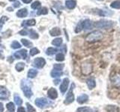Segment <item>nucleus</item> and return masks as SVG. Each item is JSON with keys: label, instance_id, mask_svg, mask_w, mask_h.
I'll return each instance as SVG.
<instances>
[{"label": "nucleus", "instance_id": "39448f33", "mask_svg": "<svg viewBox=\"0 0 120 112\" xmlns=\"http://www.w3.org/2000/svg\"><path fill=\"white\" fill-rule=\"evenodd\" d=\"M52 102H50V100L47 99L46 98H38V99H36L35 100V105L41 108H45L48 105H51Z\"/></svg>", "mask_w": 120, "mask_h": 112}, {"label": "nucleus", "instance_id": "c756f323", "mask_svg": "<svg viewBox=\"0 0 120 112\" xmlns=\"http://www.w3.org/2000/svg\"><path fill=\"white\" fill-rule=\"evenodd\" d=\"M82 29H83V28H82V21H80V22L77 24V25L76 26V28H75L74 32H75V33H80Z\"/></svg>", "mask_w": 120, "mask_h": 112}, {"label": "nucleus", "instance_id": "37998d69", "mask_svg": "<svg viewBox=\"0 0 120 112\" xmlns=\"http://www.w3.org/2000/svg\"><path fill=\"white\" fill-rule=\"evenodd\" d=\"M21 5V4H20V2H15L14 3V7H19Z\"/></svg>", "mask_w": 120, "mask_h": 112}, {"label": "nucleus", "instance_id": "7c9ffc66", "mask_svg": "<svg viewBox=\"0 0 120 112\" xmlns=\"http://www.w3.org/2000/svg\"><path fill=\"white\" fill-rule=\"evenodd\" d=\"M6 107H7V109L10 112H13L15 110V106L13 102H9L6 105Z\"/></svg>", "mask_w": 120, "mask_h": 112}, {"label": "nucleus", "instance_id": "5fc2aeb1", "mask_svg": "<svg viewBox=\"0 0 120 112\" xmlns=\"http://www.w3.org/2000/svg\"><path fill=\"white\" fill-rule=\"evenodd\" d=\"M119 23H120V18H119Z\"/></svg>", "mask_w": 120, "mask_h": 112}, {"label": "nucleus", "instance_id": "49530a36", "mask_svg": "<svg viewBox=\"0 0 120 112\" xmlns=\"http://www.w3.org/2000/svg\"><path fill=\"white\" fill-rule=\"evenodd\" d=\"M3 111H4L3 105H2V103L0 102V112H3Z\"/></svg>", "mask_w": 120, "mask_h": 112}, {"label": "nucleus", "instance_id": "6e6552de", "mask_svg": "<svg viewBox=\"0 0 120 112\" xmlns=\"http://www.w3.org/2000/svg\"><path fill=\"white\" fill-rule=\"evenodd\" d=\"M69 82H70V81L68 78H65L62 80V84H61V85H60V91H61V93H62V94H64V93L67 91L68 88Z\"/></svg>", "mask_w": 120, "mask_h": 112}, {"label": "nucleus", "instance_id": "f8f14e48", "mask_svg": "<svg viewBox=\"0 0 120 112\" xmlns=\"http://www.w3.org/2000/svg\"><path fill=\"white\" fill-rule=\"evenodd\" d=\"M86 84L89 90H92L96 87V81L94 77H89L86 80Z\"/></svg>", "mask_w": 120, "mask_h": 112}, {"label": "nucleus", "instance_id": "dca6fc26", "mask_svg": "<svg viewBox=\"0 0 120 112\" xmlns=\"http://www.w3.org/2000/svg\"><path fill=\"white\" fill-rule=\"evenodd\" d=\"M98 14L101 17H110L113 14V11H111L107 9H106V10L101 9V10H98Z\"/></svg>", "mask_w": 120, "mask_h": 112}, {"label": "nucleus", "instance_id": "9b49d317", "mask_svg": "<svg viewBox=\"0 0 120 112\" xmlns=\"http://www.w3.org/2000/svg\"><path fill=\"white\" fill-rule=\"evenodd\" d=\"M14 56L17 59H26L27 58V51L26 49H21L20 51L16 52L14 54Z\"/></svg>", "mask_w": 120, "mask_h": 112}, {"label": "nucleus", "instance_id": "f704fd0d", "mask_svg": "<svg viewBox=\"0 0 120 112\" xmlns=\"http://www.w3.org/2000/svg\"><path fill=\"white\" fill-rule=\"evenodd\" d=\"M41 7V2H38V1H35V2H34L32 5H31V7L32 9L34 10H35V9H38V8H39V7Z\"/></svg>", "mask_w": 120, "mask_h": 112}, {"label": "nucleus", "instance_id": "ea45409f", "mask_svg": "<svg viewBox=\"0 0 120 112\" xmlns=\"http://www.w3.org/2000/svg\"><path fill=\"white\" fill-rule=\"evenodd\" d=\"M39 52H40V51L37 48H32V49H31V50H30V55L34 56L37 54H38Z\"/></svg>", "mask_w": 120, "mask_h": 112}, {"label": "nucleus", "instance_id": "b1692460", "mask_svg": "<svg viewBox=\"0 0 120 112\" xmlns=\"http://www.w3.org/2000/svg\"><path fill=\"white\" fill-rule=\"evenodd\" d=\"M62 38H61V37L56 38L52 41V44L56 46H60L62 45Z\"/></svg>", "mask_w": 120, "mask_h": 112}, {"label": "nucleus", "instance_id": "864d4df0", "mask_svg": "<svg viewBox=\"0 0 120 112\" xmlns=\"http://www.w3.org/2000/svg\"><path fill=\"white\" fill-rule=\"evenodd\" d=\"M97 1H100V2H101V1H104V0H97Z\"/></svg>", "mask_w": 120, "mask_h": 112}, {"label": "nucleus", "instance_id": "6e6d98bb", "mask_svg": "<svg viewBox=\"0 0 120 112\" xmlns=\"http://www.w3.org/2000/svg\"><path fill=\"white\" fill-rule=\"evenodd\" d=\"M0 40H1V37H0Z\"/></svg>", "mask_w": 120, "mask_h": 112}, {"label": "nucleus", "instance_id": "ddd939ff", "mask_svg": "<svg viewBox=\"0 0 120 112\" xmlns=\"http://www.w3.org/2000/svg\"><path fill=\"white\" fill-rule=\"evenodd\" d=\"M47 95H48L50 99H56L58 97V93H57V91H56L55 88H51L49 89V91H47Z\"/></svg>", "mask_w": 120, "mask_h": 112}, {"label": "nucleus", "instance_id": "c85d7f7f", "mask_svg": "<svg viewBox=\"0 0 120 112\" xmlns=\"http://www.w3.org/2000/svg\"><path fill=\"white\" fill-rule=\"evenodd\" d=\"M24 67H25V63L22 62H20V63H17L16 66H15V69H16L17 71H22V70H23Z\"/></svg>", "mask_w": 120, "mask_h": 112}, {"label": "nucleus", "instance_id": "a878e982", "mask_svg": "<svg viewBox=\"0 0 120 112\" xmlns=\"http://www.w3.org/2000/svg\"><path fill=\"white\" fill-rule=\"evenodd\" d=\"M57 52H58L57 49L53 48V47H50V48H48L47 49V51H46V54H47V55H52L56 54Z\"/></svg>", "mask_w": 120, "mask_h": 112}, {"label": "nucleus", "instance_id": "7ed1b4c3", "mask_svg": "<svg viewBox=\"0 0 120 112\" xmlns=\"http://www.w3.org/2000/svg\"><path fill=\"white\" fill-rule=\"evenodd\" d=\"M94 26L97 28H101V29H110L112 28L114 25V22L109 20H100L98 21L95 22L93 24Z\"/></svg>", "mask_w": 120, "mask_h": 112}, {"label": "nucleus", "instance_id": "9d476101", "mask_svg": "<svg viewBox=\"0 0 120 112\" xmlns=\"http://www.w3.org/2000/svg\"><path fill=\"white\" fill-rule=\"evenodd\" d=\"M9 97V91L5 87H0V99L6 100Z\"/></svg>", "mask_w": 120, "mask_h": 112}, {"label": "nucleus", "instance_id": "72a5a7b5", "mask_svg": "<svg viewBox=\"0 0 120 112\" xmlns=\"http://www.w3.org/2000/svg\"><path fill=\"white\" fill-rule=\"evenodd\" d=\"M56 60L57 61H63L65 60V55L62 53H58L56 56Z\"/></svg>", "mask_w": 120, "mask_h": 112}, {"label": "nucleus", "instance_id": "393cba45", "mask_svg": "<svg viewBox=\"0 0 120 112\" xmlns=\"http://www.w3.org/2000/svg\"><path fill=\"white\" fill-rule=\"evenodd\" d=\"M110 7L113 9H120V0H116V1L111 2Z\"/></svg>", "mask_w": 120, "mask_h": 112}, {"label": "nucleus", "instance_id": "f03ea898", "mask_svg": "<svg viewBox=\"0 0 120 112\" xmlns=\"http://www.w3.org/2000/svg\"><path fill=\"white\" fill-rule=\"evenodd\" d=\"M21 89L23 91L24 95L27 97V98H30L32 95V82L28 79H22L21 81Z\"/></svg>", "mask_w": 120, "mask_h": 112}, {"label": "nucleus", "instance_id": "79ce46f5", "mask_svg": "<svg viewBox=\"0 0 120 112\" xmlns=\"http://www.w3.org/2000/svg\"><path fill=\"white\" fill-rule=\"evenodd\" d=\"M19 34H20V35L24 36V35H28V32L26 31V29H22V31H20V32H19Z\"/></svg>", "mask_w": 120, "mask_h": 112}, {"label": "nucleus", "instance_id": "603ef678", "mask_svg": "<svg viewBox=\"0 0 120 112\" xmlns=\"http://www.w3.org/2000/svg\"><path fill=\"white\" fill-rule=\"evenodd\" d=\"M9 1H11V2H14V1H15V0H9Z\"/></svg>", "mask_w": 120, "mask_h": 112}, {"label": "nucleus", "instance_id": "473e14b6", "mask_svg": "<svg viewBox=\"0 0 120 112\" xmlns=\"http://www.w3.org/2000/svg\"><path fill=\"white\" fill-rule=\"evenodd\" d=\"M21 42H22V43L25 46H26V47H31V46H32V42H30L29 40H26V39H22V40H21Z\"/></svg>", "mask_w": 120, "mask_h": 112}, {"label": "nucleus", "instance_id": "2f4dec72", "mask_svg": "<svg viewBox=\"0 0 120 112\" xmlns=\"http://www.w3.org/2000/svg\"><path fill=\"white\" fill-rule=\"evenodd\" d=\"M30 32V38H32V39H38V33H36L34 30H30L29 31Z\"/></svg>", "mask_w": 120, "mask_h": 112}, {"label": "nucleus", "instance_id": "4be33fe9", "mask_svg": "<svg viewBox=\"0 0 120 112\" xmlns=\"http://www.w3.org/2000/svg\"><path fill=\"white\" fill-rule=\"evenodd\" d=\"M35 23H36L35 20L31 19V20H27L26 21H23L22 23V26H33L35 25Z\"/></svg>", "mask_w": 120, "mask_h": 112}, {"label": "nucleus", "instance_id": "20e7f679", "mask_svg": "<svg viewBox=\"0 0 120 112\" xmlns=\"http://www.w3.org/2000/svg\"><path fill=\"white\" fill-rule=\"evenodd\" d=\"M74 88H75V84H74V83H72L71 84V88H70L69 91L68 92V94H67L66 98L65 99V102H64V103L65 105H69L71 103H72L74 101L75 99H74V95L73 93V90Z\"/></svg>", "mask_w": 120, "mask_h": 112}, {"label": "nucleus", "instance_id": "4468645a", "mask_svg": "<svg viewBox=\"0 0 120 112\" xmlns=\"http://www.w3.org/2000/svg\"><path fill=\"white\" fill-rule=\"evenodd\" d=\"M88 100H89V96L87 94H86V93H82V95L79 96L77 98V102L80 105L87 102Z\"/></svg>", "mask_w": 120, "mask_h": 112}, {"label": "nucleus", "instance_id": "6ab92c4d", "mask_svg": "<svg viewBox=\"0 0 120 112\" xmlns=\"http://www.w3.org/2000/svg\"><path fill=\"white\" fill-rule=\"evenodd\" d=\"M27 15H28V10L26 8H22L17 12V16L20 18L26 17Z\"/></svg>", "mask_w": 120, "mask_h": 112}, {"label": "nucleus", "instance_id": "f3484780", "mask_svg": "<svg viewBox=\"0 0 120 112\" xmlns=\"http://www.w3.org/2000/svg\"><path fill=\"white\" fill-rule=\"evenodd\" d=\"M105 110L107 112H120L119 108L114 105H108L105 107Z\"/></svg>", "mask_w": 120, "mask_h": 112}, {"label": "nucleus", "instance_id": "f257e3e1", "mask_svg": "<svg viewBox=\"0 0 120 112\" xmlns=\"http://www.w3.org/2000/svg\"><path fill=\"white\" fill-rule=\"evenodd\" d=\"M103 38H104L103 33L98 31V30H95V31H93L91 33H89V35L86 36V40L89 43H94V42H97V41L101 40Z\"/></svg>", "mask_w": 120, "mask_h": 112}, {"label": "nucleus", "instance_id": "5701e85b", "mask_svg": "<svg viewBox=\"0 0 120 112\" xmlns=\"http://www.w3.org/2000/svg\"><path fill=\"white\" fill-rule=\"evenodd\" d=\"M37 74H38V71L36 70H35V69H30L29 70V72H28L27 76L30 78H35L37 76Z\"/></svg>", "mask_w": 120, "mask_h": 112}, {"label": "nucleus", "instance_id": "cd10ccee", "mask_svg": "<svg viewBox=\"0 0 120 112\" xmlns=\"http://www.w3.org/2000/svg\"><path fill=\"white\" fill-rule=\"evenodd\" d=\"M47 14H48V9L45 7L41 8L40 10H38V12H37V15H46Z\"/></svg>", "mask_w": 120, "mask_h": 112}, {"label": "nucleus", "instance_id": "2eb2a0df", "mask_svg": "<svg viewBox=\"0 0 120 112\" xmlns=\"http://www.w3.org/2000/svg\"><path fill=\"white\" fill-rule=\"evenodd\" d=\"M82 28L84 30H90L92 29L93 27V23L90 20H85L83 21H82Z\"/></svg>", "mask_w": 120, "mask_h": 112}, {"label": "nucleus", "instance_id": "8fccbe9b", "mask_svg": "<svg viewBox=\"0 0 120 112\" xmlns=\"http://www.w3.org/2000/svg\"><path fill=\"white\" fill-rule=\"evenodd\" d=\"M2 51H0V59H2V58H4V56H3V55H2Z\"/></svg>", "mask_w": 120, "mask_h": 112}, {"label": "nucleus", "instance_id": "c9c22d12", "mask_svg": "<svg viewBox=\"0 0 120 112\" xmlns=\"http://www.w3.org/2000/svg\"><path fill=\"white\" fill-rule=\"evenodd\" d=\"M90 109V108L89 107H80V108H78L77 111H75V112H88Z\"/></svg>", "mask_w": 120, "mask_h": 112}, {"label": "nucleus", "instance_id": "a211bd4d", "mask_svg": "<svg viewBox=\"0 0 120 112\" xmlns=\"http://www.w3.org/2000/svg\"><path fill=\"white\" fill-rule=\"evenodd\" d=\"M77 5V2L75 0H67L65 2V6L67 8L70 10H72L75 8V7Z\"/></svg>", "mask_w": 120, "mask_h": 112}, {"label": "nucleus", "instance_id": "423d86ee", "mask_svg": "<svg viewBox=\"0 0 120 112\" xmlns=\"http://www.w3.org/2000/svg\"><path fill=\"white\" fill-rule=\"evenodd\" d=\"M81 72L83 75H89L92 73V65L89 63H83L81 66Z\"/></svg>", "mask_w": 120, "mask_h": 112}, {"label": "nucleus", "instance_id": "58836bf2", "mask_svg": "<svg viewBox=\"0 0 120 112\" xmlns=\"http://www.w3.org/2000/svg\"><path fill=\"white\" fill-rule=\"evenodd\" d=\"M8 17H5V16L2 17V18L0 19V29H1V28H2L3 24L5 23V22L6 21H8Z\"/></svg>", "mask_w": 120, "mask_h": 112}, {"label": "nucleus", "instance_id": "c03bdc74", "mask_svg": "<svg viewBox=\"0 0 120 112\" xmlns=\"http://www.w3.org/2000/svg\"><path fill=\"white\" fill-rule=\"evenodd\" d=\"M17 112H26L25 109H24V108H22V107H19L18 108V109H17Z\"/></svg>", "mask_w": 120, "mask_h": 112}, {"label": "nucleus", "instance_id": "4c0bfd02", "mask_svg": "<svg viewBox=\"0 0 120 112\" xmlns=\"http://www.w3.org/2000/svg\"><path fill=\"white\" fill-rule=\"evenodd\" d=\"M64 66H65V65H64L63 63H55L53 65V69L58 70H62Z\"/></svg>", "mask_w": 120, "mask_h": 112}, {"label": "nucleus", "instance_id": "bb28decb", "mask_svg": "<svg viewBox=\"0 0 120 112\" xmlns=\"http://www.w3.org/2000/svg\"><path fill=\"white\" fill-rule=\"evenodd\" d=\"M14 102L15 103H16L17 105L19 106H20L22 103V99L20 97V96H18L17 94H15L14 95Z\"/></svg>", "mask_w": 120, "mask_h": 112}, {"label": "nucleus", "instance_id": "de8ad7c7", "mask_svg": "<svg viewBox=\"0 0 120 112\" xmlns=\"http://www.w3.org/2000/svg\"><path fill=\"white\" fill-rule=\"evenodd\" d=\"M22 1L24 3H26V4H29V3L31 2L32 0H22Z\"/></svg>", "mask_w": 120, "mask_h": 112}, {"label": "nucleus", "instance_id": "a19ab883", "mask_svg": "<svg viewBox=\"0 0 120 112\" xmlns=\"http://www.w3.org/2000/svg\"><path fill=\"white\" fill-rule=\"evenodd\" d=\"M26 108H27L28 112H35V109L29 103H26Z\"/></svg>", "mask_w": 120, "mask_h": 112}, {"label": "nucleus", "instance_id": "a18cd8bd", "mask_svg": "<svg viewBox=\"0 0 120 112\" xmlns=\"http://www.w3.org/2000/svg\"><path fill=\"white\" fill-rule=\"evenodd\" d=\"M88 112H99V111L98 110L97 108H92H92H90Z\"/></svg>", "mask_w": 120, "mask_h": 112}, {"label": "nucleus", "instance_id": "09e8293b", "mask_svg": "<svg viewBox=\"0 0 120 112\" xmlns=\"http://www.w3.org/2000/svg\"><path fill=\"white\" fill-rule=\"evenodd\" d=\"M59 82H60V79H56V80H54V84H55L56 85H58Z\"/></svg>", "mask_w": 120, "mask_h": 112}, {"label": "nucleus", "instance_id": "aec40b11", "mask_svg": "<svg viewBox=\"0 0 120 112\" xmlns=\"http://www.w3.org/2000/svg\"><path fill=\"white\" fill-rule=\"evenodd\" d=\"M62 70H56V69H53L50 73V76L52 78H59L61 76H62Z\"/></svg>", "mask_w": 120, "mask_h": 112}, {"label": "nucleus", "instance_id": "412c9836", "mask_svg": "<svg viewBox=\"0 0 120 112\" xmlns=\"http://www.w3.org/2000/svg\"><path fill=\"white\" fill-rule=\"evenodd\" d=\"M50 35L51 36H59L61 35V30H60L59 28L58 27H55L53 28H52L50 31Z\"/></svg>", "mask_w": 120, "mask_h": 112}, {"label": "nucleus", "instance_id": "1a4fd4ad", "mask_svg": "<svg viewBox=\"0 0 120 112\" xmlns=\"http://www.w3.org/2000/svg\"><path fill=\"white\" fill-rule=\"evenodd\" d=\"M111 83L116 87H120V74L115 73L110 77Z\"/></svg>", "mask_w": 120, "mask_h": 112}, {"label": "nucleus", "instance_id": "3c124183", "mask_svg": "<svg viewBox=\"0 0 120 112\" xmlns=\"http://www.w3.org/2000/svg\"><path fill=\"white\" fill-rule=\"evenodd\" d=\"M7 10H9V11H12V7H8V8H7Z\"/></svg>", "mask_w": 120, "mask_h": 112}, {"label": "nucleus", "instance_id": "e433bc0d", "mask_svg": "<svg viewBox=\"0 0 120 112\" xmlns=\"http://www.w3.org/2000/svg\"><path fill=\"white\" fill-rule=\"evenodd\" d=\"M11 48H12V49H16L20 48L21 45H20V43L17 42V41H14V42H12V43H11Z\"/></svg>", "mask_w": 120, "mask_h": 112}, {"label": "nucleus", "instance_id": "0eeeda50", "mask_svg": "<svg viewBox=\"0 0 120 112\" xmlns=\"http://www.w3.org/2000/svg\"><path fill=\"white\" fill-rule=\"evenodd\" d=\"M45 64H46V61L43 58H37L33 61V66L38 69L43 68Z\"/></svg>", "mask_w": 120, "mask_h": 112}]
</instances>
